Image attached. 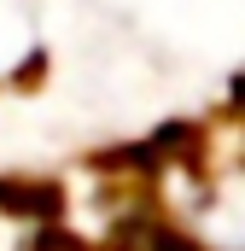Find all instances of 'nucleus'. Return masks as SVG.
<instances>
[{
    "label": "nucleus",
    "instance_id": "nucleus-1",
    "mask_svg": "<svg viewBox=\"0 0 245 251\" xmlns=\"http://www.w3.org/2000/svg\"><path fill=\"white\" fill-rule=\"evenodd\" d=\"M234 100H240V105H245V76H240V82H234Z\"/></svg>",
    "mask_w": 245,
    "mask_h": 251
}]
</instances>
